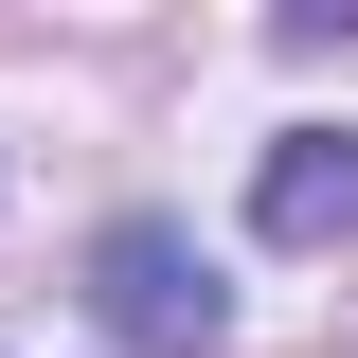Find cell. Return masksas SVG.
Returning <instances> with one entry per match:
<instances>
[{"mask_svg": "<svg viewBox=\"0 0 358 358\" xmlns=\"http://www.w3.org/2000/svg\"><path fill=\"white\" fill-rule=\"evenodd\" d=\"M251 233L268 251H322V233H358V126H287L251 162Z\"/></svg>", "mask_w": 358, "mask_h": 358, "instance_id": "7a4b0ae2", "label": "cell"}, {"mask_svg": "<svg viewBox=\"0 0 358 358\" xmlns=\"http://www.w3.org/2000/svg\"><path fill=\"white\" fill-rule=\"evenodd\" d=\"M90 305H108V341H143V358H215L233 341V287H215V251L179 215H126L108 251H90Z\"/></svg>", "mask_w": 358, "mask_h": 358, "instance_id": "6da1fadb", "label": "cell"}]
</instances>
